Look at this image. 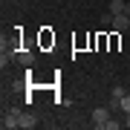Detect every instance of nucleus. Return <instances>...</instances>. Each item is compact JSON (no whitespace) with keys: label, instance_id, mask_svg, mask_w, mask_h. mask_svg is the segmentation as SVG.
<instances>
[{"label":"nucleus","instance_id":"f257e3e1","mask_svg":"<svg viewBox=\"0 0 130 130\" xmlns=\"http://www.w3.org/2000/svg\"><path fill=\"white\" fill-rule=\"evenodd\" d=\"M110 107H95V110H93V116H90V119H93V124L98 127V130H104V124H107V119H110Z\"/></svg>","mask_w":130,"mask_h":130},{"label":"nucleus","instance_id":"f03ea898","mask_svg":"<svg viewBox=\"0 0 130 130\" xmlns=\"http://www.w3.org/2000/svg\"><path fill=\"white\" fill-rule=\"evenodd\" d=\"M3 130H14V127H20V110H12V113H3Z\"/></svg>","mask_w":130,"mask_h":130},{"label":"nucleus","instance_id":"7ed1b4c3","mask_svg":"<svg viewBox=\"0 0 130 130\" xmlns=\"http://www.w3.org/2000/svg\"><path fill=\"white\" fill-rule=\"evenodd\" d=\"M116 32H124V29L130 26V14H113V23H110Z\"/></svg>","mask_w":130,"mask_h":130},{"label":"nucleus","instance_id":"20e7f679","mask_svg":"<svg viewBox=\"0 0 130 130\" xmlns=\"http://www.w3.org/2000/svg\"><path fill=\"white\" fill-rule=\"evenodd\" d=\"M18 61H20L23 67H32V64H35V52H32V49H20V52H18Z\"/></svg>","mask_w":130,"mask_h":130},{"label":"nucleus","instance_id":"39448f33","mask_svg":"<svg viewBox=\"0 0 130 130\" xmlns=\"http://www.w3.org/2000/svg\"><path fill=\"white\" fill-rule=\"evenodd\" d=\"M20 127H23V130H32V127H38V119L32 116V113H20Z\"/></svg>","mask_w":130,"mask_h":130},{"label":"nucleus","instance_id":"423d86ee","mask_svg":"<svg viewBox=\"0 0 130 130\" xmlns=\"http://www.w3.org/2000/svg\"><path fill=\"white\" fill-rule=\"evenodd\" d=\"M124 6H127V0H110V14H124Z\"/></svg>","mask_w":130,"mask_h":130},{"label":"nucleus","instance_id":"0eeeda50","mask_svg":"<svg viewBox=\"0 0 130 130\" xmlns=\"http://www.w3.org/2000/svg\"><path fill=\"white\" fill-rule=\"evenodd\" d=\"M121 113H130V95H121Z\"/></svg>","mask_w":130,"mask_h":130},{"label":"nucleus","instance_id":"6e6552de","mask_svg":"<svg viewBox=\"0 0 130 130\" xmlns=\"http://www.w3.org/2000/svg\"><path fill=\"white\" fill-rule=\"evenodd\" d=\"M110 95H113V98H121V95H124V87H119V84H116V87L110 90Z\"/></svg>","mask_w":130,"mask_h":130},{"label":"nucleus","instance_id":"1a4fd4ad","mask_svg":"<svg viewBox=\"0 0 130 130\" xmlns=\"http://www.w3.org/2000/svg\"><path fill=\"white\" fill-rule=\"evenodd\" d=\"M121 127V121H113V119H107V124H104V130H119Z\"/></svg>","mask_w":130,"mask_h":130},{"label":"nucleus","instance_id":"9d476101","mask_svg":"<svg viewBox=\"0 0 130 130\" xmlns=\"http://www.w3.org/2000/svg\"><path fill=\"white\" fill-rule=\"evenodd\" d=\"M101 23H104V26H110V23H113V14H110V12L101 14Z\"/></svg>","mask_w":130,"mask_h":130},{"label":"nucleus","instance_id":"9b49d317","mask_svg":"<svg viewBox=\"0 0 130 130\" xmlns=\"http://www.w3.org/2000/svg\"><path fill=\"white\" fill-rule=\"evenodd\" d=\"M124 124H127V127H130V113H124Z\"/></svg>","mask_w":130,"mask_h":130},{"label":"nucleus","instance_id":"f8f14e48","mask_svg":"<svg viewBox=\"0 0 130 130\" xmlns=\"http://www.w3.org/2000/svg\"><path fill=\"white\" fill-rule=\"evenodd\" d=\"M124 14H130V3H127V6H124Z\"/></svg>","mask_w":130,"mask_h":130},{"label":"nucleus","instance_id":"ddd939ff","mask_svg":"<svg viewBox=\"0 0 130 130\" xmlns=\"http://www.w3.org/2000/svg\"><path fill=\"white\" fill-rule=\"evenodd\" d=\"M127 3H130V0H127Z\"/></svg>","mask_w":130,"mask_h":130}]
</instances>
